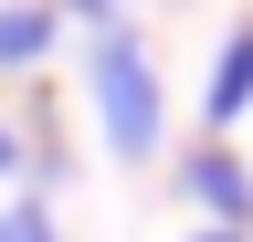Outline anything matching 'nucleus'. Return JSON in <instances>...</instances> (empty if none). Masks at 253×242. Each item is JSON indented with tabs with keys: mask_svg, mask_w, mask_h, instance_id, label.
I'll list each match as a JSON object with an SVG mask.
<instances>
[{
	"mask_svg": "<svg viewBox=\"0 0 253 242\" xmlns=\"http://www.w3.org/2000/svg\"><path fill=\"white\" fill-rule=\"evenodd\" d=\"M11 169H21V137H11V127H0V179H11Z\"/></svg>",
	"mask_w": 253,
	"mask_h": 242,
	"instance_id": "nucleus-6",
	"label": "nucleus"
},
{
	"mask_svg": "<svg viewBox=\"0 0 253 242\" xmlns=\"http://www.w3.org/2000/svg\"><path fill=\"white\" fill-rule=\"evenodd\" d=\"M201 116H211V137H232L243 116H253V21H232L211 53V84H201Z\"/></svg>",
	"mask_w": 253,
	"mask_h": 242,
	"instance_id": "nucleus-3",
	"label": "nucleus"
},
{
	"mask_svg": "<svg viewBox=\"0 0 253 242\" xmlns=\"http://www.w3.org/2000/svg\"><path fill=\"white\" fill-rule=\"evenodd\" d=\"M179 190H190V200L211 210V232H253V169H243V158H232L221 137L179 158Z\"/></svg>",
	"mask_w": 253,
	"mask_h": 242,
	"instance_id": "nucleus-2",
	"label": "nucleus"
},
{
	"mask_svg": "<svg viewBox=\"0 0 253 242\" xmlns=\"http://www.w3.org/2000/svg\"><path fill=\"white\" fill-rule=\"evenodd\" d=\"M63 11H74V21H95V32H106V11H116V0H63Z\"/></svg>",
	"mask_w": 253,
	"mask_h": 242,
	"instance_id": "nucleus-5",
	"label": "nucleus"
},
{
	"mask_svg": "<svg viewBox=\"0 0 253 242\" xmlns=\"http://www.w3.org/2000/svg\"><path fill=\"white\" fill-rule=\"evenodd\" d=\"M53 53V0H11L0 11V74H32Z\"/></svg>",
	"mask_w": 253,
	"mask_h": 242,
	"instance_id": "nucleus-4",
	"label": "nucleus"
},
{
	"mask_svg": "<svg viewBox=\"0 0 253 242\" xmlns=\"http://www.w3.org/2000/svg\"><path fill=\"white\" fill-rule=\"evenodd\" d=\"M84 95H95V127H106V147L126 169L137 158H158V137H169V95H158V64H148V42L137 32H95V53H84Z\"/></svg>",
	"mask_w": 253,
	"mask_h": 242,
	"instance_id": "nucleus-1",
	"label": "nucleus"
},
{
	"mask_svg": "<svg viewBox=\"0 0 253 242\" xmlns=\"http://www.w3.org/2000/svg\"><path fill=\"white\" fill-rule=\"evenodd\" d=\"M190 242H253V232H190Z\"/></svg>",
	"mask_w": 253,
	"mask_h": 242,
	"instance_id": "nucleus-7",
	"label": "nucleus"
}]
</instances>
